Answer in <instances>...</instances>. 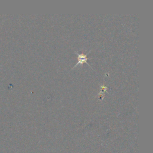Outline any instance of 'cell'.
Wrapping results in <instances>:
<instances>
[{
    "mask_svg": "<svg viewBox=\"0 0 153 153\" xmlns=\"http://www.w3.org/2000/svg\"><path fill=\"white\" fill-rule=\"evenodd\" d=\"M90 52V50L87 54L78 53V52H75V53H76V54H77V56H78V62L76 63V65L74 66V68H75V67L76 65H78V64H81V65H82V64L84 63H87L90 67H91L90 65L87 62V60L88 59V58L87 57V55L89 54Z\"/></svg>",
    "mask_w": 153,
    "mask_h": 153,
    "instance_id": "cell-1",
    "label": "cell"
}]
</instances>
